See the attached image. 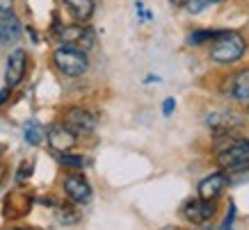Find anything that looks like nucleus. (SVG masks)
Returning <instances> with one entry per match:
<instances>
[{
    "label": "nucleus",
    "mask_w": 249,
    "mask_h": 230,
    "mask_svg": "<svg viewBox=\"0 0 249 230\" xmlns=\"http://www.w3.org/2000/svg\"><path fill=\"white\" fill-rule=\"evenodd\" d=\"M46 139L51 144V148L53 150H60V153H69V150L76 146V139L78 134L71 130L69 126L64 123H55V126L48 128V132H46Z\"/></svg>",
    "instance_id": "obj_6"
},
{
    "label": "nucleus",
    "mask_w": 249,
    "mask_h": 230,
    "mask_svg": "<svg viewBox=\"0 0 249 230\" xmlns=\"http://www.w3.org/2000/svg\"><path fill=\"white\" fill-rule=\"evenodd\" d=\"M62 2H64V7H67L69 14L80 23L89 21L91 16H94V9H96V2H94V0H62Z\"/></svg>",
    "instance_id": "obj_14"
},
{
    "label": "nucleus",
    "mask_w": 249,
    "mask_h": 230,
    "mask_svg": "<svg viewBox=\"0 0 249 230\" xmlns=\"http://www.w3.org/2000/svg\"><path fill=\"white\" fill-rule=\"evenodd\" d=\"M21 34H23V25L14 12H7V14L0 16V44L5 46L14 44V41L21 39Z\"/></svg>",
    "instance_id": "obj_12"
},
{
    "label": "nucleus",
    "mask_w": 249,
    "mask_h": 230,
    "mask_svg": "<svg viewBox=\"0 0 249 230\" xmlns=\"http://www.w3.org/2000/svg\"><path fill=\"white\" fill-rule=\"evenodd\" d=\"M60 41L64 46H73L78 50H89L91 46H94V30L89 28H83V25H67V28H62L60 32Z\"/></svg>",
    "instance_id": "obj_5"
},
{
    "label": "nucleus",
    "mask_w": 249,
    "mask_h": 230,
    "mask_svg": "<svg viewBox=\"0 0 249 230\" xmlns=\"http://www.w3.org/2000/svg\"><path fill=\"white\" fill-rule=\"evenodd\" d=\"M247 112H249V107H247Z\"/></svg>",
    "instance_id": "obj_27"
},
{
    "label": "nucleus",
    "mask_w": 249,
    "mask_h": 230,
    "mask_svg": "<svg viewBox=\"0 0 249 230\" xmlns=\"http://www.w3.org/2000/svg\"><path fill=\"white\" fill-rule=\"evenodd\" d=\"M215 203L211 200H204V198H195V200H188L185 205H183V216L188 219L190 223H206L211 221L213 216H215Z\"/></svg>",
    "instance_id": "obj_8"
},
{
    "label": "nucleus",
    "mask_w": 249,
    "mask_h": 230,
    "mask_svg": "<svg viewBox=\"0 0 249 230\" xmlns=\"http://www.w3.org/2000/svg\"><path fill=\"white\" fill-rule=\"evenodd\" d=\"M80 219L78 210L73 208H57V221L60 223H76Z\"/></svg>",
    "instance_id": "obj_17"
},
{
    "label": "nucleus",
    "mask_w": 249,
    "mask_h": 230,
    "mask_svg": "<svg viewBox=\"0 0 249 230\" xmlns=\"http://www.w3.org/2000/svg\"><path fill=\"white\" fill-rule=\"evenodd\" d=\"M229 230H231V228H229Z\"/></svg>",
    "instance_id": "obj_28"
},
{
    "label": "nucleus",
    "mask_w": 249,
    "mask_h": 230,
    "mask_svg": "<svg viewBox=\"0 0 249 230\" xmlns=\"http://www.w3.org/2000/svg\"><path fill=\"white\" fill-rule=\"evenodd\" d=\"M215 2H222V0H204V5H215Z\"/></svg>",
    "instance_id": "obj_24"
},
{
    "label": "nucleus",
    "mask_w": 249,
    "mask_h": 230,
    "mask_svg": "<svg viewBox=\"0 0 249 230\" xmlns=\"http://www.w3.org/2000/svg\"><path fill=\"white\" fill-rule=\"evenodd\" d=\"M14 230H23V228H14Z\"/></svg>",
    "instance_id": "obj_26"
},
{
    "label": "nucleus",
    "mask_w": 249,
    "mask_h": 230,
    "mask_svg": "<svg viewBox=\"0 0 249 230\" xmlns=\"http://www.w3.org/2000/svg\"><path fill=\"white\" fill-rule=\"evenodd\" d=\"M23 137H25V141H28L30 146H39L46 137V130L37 121H28V123L23 126Z\"/></svg>",
    "instance_id": "obj_15"
},
{
    "label": "nucleus",
    "mask_w": 249,
    "mask_h": 230,
    "mask_svg": "<svg viewBox=\"0 0 249 230\" xmlns=\"http://www.w3.org/2000/svg\"><path fill=\"white\" fill-rule=\"evenodd\" d=\"M229 96L240 103H249V68H242L229 80Z\"/></svg>",
    "instance_id": "obj_13"
},
{
    "label": "nucleus",
    "mask_w": 249,
    "mask_h": 230,
    "mask_svg": "<svg viewBox=\"0 0 249 230\" xmlns=\"http://www.w3.org/2000/svg\"><path fill=\"white\" fill-rule=\"evenodd\" d=\"M25 68H28V52L23 48H14L7 55V64H5V84L9 89L21 84V80L25 78Z\"/></svg>",
    "instance_id": "obj_4"
},
{
    "label": "nucleus",
    "mask_w": 249,
    "mask_h": 230,
    "mask_svg": "<svg viewBox=\"0 0 249 230\" xmlns=\"http://www.w3.org/2000/svg\"><path fill=\"white\" fill-rule=\"evenodd\" d=\"M229 178L224 171H215V173H208L206 178H201V182H199V198L204 200H213L217 198L219 194L224 192V187H227Z\"/></svg>",
    "instance_id": "obj_9"
},
{
    "label": "nucleus",
    "mask_w": 249,
    "mask_h": 230,
    "mask_svg": "<svg viewBox=\"0 0 249 230\" xmlns=\"http://www.w3.org/2000/svg\"><path fill=\"white\" fill-rule=\"evenodd\" d=\"M204 123L215 132H229V130L242 126V116H238L235 112H211L204 116Z\"/></svg>",
    "instance_id": "obj_10"
},
{
    "label": "nucleus",
    "mask_w": 249,
    "mask_h": 230,
    "mask_svg": "<svg viewBox=\"0 0 249 230\" xmlns=\"http://www.w3.org/2000/svg\"><path fill=\"white\" fill-rule=\"evenodd\" d=\"M53 64L62 75H69V78H80V75H85L87 68H89L87 52L78 50L73 46H64V44L53 52Z\"/></svg>",
    "instance_id": "obj_2"
},
{
    "label": "nucleus",
    "mask_w": 249,
    "mask_h": 230,
    "mask_svg": "<svg viewBox=\"0 0 249 230\" xmlns=\"http://www.w3.org/2000/svg\"><path fill=\"white\" fill-rule=\"evenodd\" d=\"M162 230H178V228H172V226H167V228H162Z\"/></svg>",
    "instance_id": "obj_25"
},
{
    "label": "nucleus",
    "mask_w": 249,
    "mask_h": 230,
    "mask_svg": "<svg viewBox=\"0 0 249 230\" xmlns=\"http://www.w3.org/2000/svg\"><path fill=\"white\" fill-rule=\"evenodd\" d=\"M30 171H32V162L23 164V169H18V180H25V176H30Z\"/></svg>",
    "instance_id": "obj_21"
},
{
    "label": "nucleus",
    "mask_w": 249,
    "mask_h": 230,
    "mask_svg": "<svg viewBox=\"0 0 249 230\" xmlns=\"http://www.w3.org/2000/svg\"><path fill=\"white\" fill-rule=\"evenodd\" d=\"M217 160H219V164L229 171L245 169L249 164V139L235 137L233 141H229L224 148L217 150Z\"/></svg>",
    "instance_id": "obj_3"
},
{
    "label": "nucleus",
    "mask_w": 249,
    "mask_h": 230,
    "mask_svg": "<svg viewBox=\"0 0 249 230\" xmlns=\"http://www.w3.org/2000/svg\"><path fill=\"white\" fill-rule=\"evenodd\" d=\"M9 87H5V89H0V105H5L7 103V98H9Z\"/></svg>",
    "instance_id": "obj_22"
},
{
    "label": "nucleus",
    "mask_w": 249,
    "mask_h": 230,
    "mask_svg": "<svg viewBox=\"0 0 249 230\" xmlns=\"http://www.w3.org/2000/svg\"><path fill=\"white\" fill-rule=\"evenodd\" d=\"M169 2H172L174 7H183L185 5V0H169Z\"/></svg>",
    "instance_id": "obj_23"
},
{
    "label": "nucleus",
    "mask_w": 249,
    "mask_h": 230,
    "mask_svg": "<svg viewBox=\"0 0 249 230\" xmlns=\"http://www.w3.org/2000/svg\"><path fill=\"white\" fill-rule=\"evenodd\" d=\"M12 5H14V0H0V16L12 12Z\"/></svg>",
    "instance_id": "obj_20"
},
{
    "label": "nucleus",
    "mask_w": 249,
    "mask_h": 230,
    "mask_svg": "<svg viewBox=\"0 0 249 230\" xmlns=\"http://www.w3.org/2000/svg\"><path fill=\"white\" fill-rule=\"evenodd\" d=\"M64 126H69L76 134H89L96 128V116L83 107H71L64 114Z\"/></svg>",
    "instance_id": "obj_7"
},
{
    "label": "nucleus",
    "mask_w": 249,
    "mask_h": 230,
    "mask_svg": "<svg viewBox=\"0 0 249 230\" xmlns=\"http://www.w3.org/2000/svg\"><path fill=\"white\" fill-rule=\"evenodd\" d=\"M174 107H176V100H174V98H167L165 105H162V114H165V116H169V114L174 112Z\"/></svg>",
    "instance_id": "obj_19"
},
{
    "label": "nucleus",
    "mask_w": 249,
    "mask_h": 230,
    "mask_svg": "<svg viewBox=\"0 0 249 230\" xmlns=\"http://www.w3.org/2000/svg\"><path fill=\"white\" fill-rule=\"evenodd\" d=\"M60 164L62 166H71V169H83L87 162H85L83 155H69V153H62Z\"/></svg>",
    "instance_id": "obj_16"
},
{
    "label": "nucleus",
    "mask_w": 249,
    "mask_h": 230,
    "mask_svg": "<svg viewBox=\"0 0 249 230\" xmlns=\"http://www.w3.org/2000/svg\"><path fill=\"white\" fill-rule=\"evenodd\" d=\"M64 192L73 203H87L91 198V187L80 173H71L64 178Z\"/></svg>",
    "instance_id": "obj_11"
},
{
    "label": "nucleus",
    "mask_w": 249,
    "mask_h": 230,
    "mask_svg": "<svg viewBox=\"0 0 249 230\" xmlns=\"http://www.w3.org/2000/svg\"><path fill=\"white\" fill-rule=\"evenodd\" d=\"M215 37H217V32H211V30H195L192 34H190L188 41H190V44H195V46H196V44H201V41H208V39L213 41Z\"/></svg>",
    "instance_id": "obj_18"
},
{
    "label": "nucleus",
    "mask_w": 249,
    "mask_h": 230,
    "mask_svg": "<svg viewBox=\"0 0 249 230\" xmlns=\"http://www.w3.org/2000/svg\"><path fill=\"white\" fill-rule=\"evenodd\" d=\"M245 50H247V44L238 32H217L208 55L217 64H233L245 55Z\"/></svg>",
    "instance_id": "obj_1"
}]
</instances>
